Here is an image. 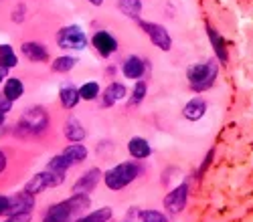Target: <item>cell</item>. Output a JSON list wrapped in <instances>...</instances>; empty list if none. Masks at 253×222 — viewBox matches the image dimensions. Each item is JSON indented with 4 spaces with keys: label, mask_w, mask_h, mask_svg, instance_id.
<instances>
[{
    "label": "cell",
    "mask_w": 253,
    "mask_h": 222,
    "mask_svg": "<svg viewBox=\"0 0 253 222\" xmlns=\"http://www.w3.org/2000/svg\"><path fill=\"white\" fill-rule=\"evenodd\" d=\"M10 107H12V101H8L6 97H4L2 101H0V113H2V115H4V113H8V111H10Z\"/></svg>",
    "instance_id": "obj_31"
},
{
    "label": "cell",
    "mask_w": 253,
    "mask_h": 222,
    "mask_svg": "<svg viewBox=\"0 0 253 222\" xmlns=\"http://www.w3.org/2000/svg\"><path fill=\"white\" fill-rule=\"evenodd\" d=\"M63 180H65V174H59V172H53V170H45V172H39L35 174L25 186V192L29 194H41L49 188H55L59 184H63Z\"/></svg>",
    "instance_id": "obj_5"
},
{
    "label": "cell",
    "mask_w": 253,
    "mask_h": 222,
    "mask_svg": "<svg viewBox=\"0 0 253 222\" xmlns=\"http://www.w3.org/2000/svg\"><path fill=\"white\" fill-rule=\"evenodd\" d=\"M93 47L97 49L99 55L110 57L112 53H116L118 49V40L114 38V34H110L108 31H97L93 34Z\"/></svg>",
    "instance_id": "obj_10"
},
{
    "label": "cell",
    "mask_w": 253,
    "mask_h": 222,
    "mask_svg": "<svg viewBox=\"0 0 253 222\" xmlns=\"http://www.w3.org/2000/svg\"><path fill=\"white\" fill-rule=\"evenodd\" d=\"M146 91H148V85H146L144 81H138L134 91H132V101H134V103H140V101L146 97Z\"/></svg>",
    "instance_id": "obj_29"
},
{
    "label": "cell",
    "mask_w": 253,
    "mask_h": 222,
    "mask_svg": "<svg viewBox=\"0 0 253 222\" xmlns=\"http://www.w3.org/2000/svg\"><path fill=\"white\" fill-rule=\"evenodd\" d=\"M0 65L6 67V69H12L18 65V59H16V53L12 51L10 45H0Z\"/></svg>",
    "instance_id": "obj_23"
},
{
    "label": "cell",
    "mask_w": 253,
    "mask_h": 222,
    "mask_svg": "<svg viewBox=\"0 0 253 222\" xmlns=\"http://www.w3.org/2000/svg\"><path fill=\"white\" fill-rule=\"evenodd\" d=\"M87 2H91V4H95V6H101L103 0H87Z\"/></svg>",
    "instance_id": "obj_33"
},
{
    "label": "cell",
    "mask_w": 253,
    "mask_h": 222,
    "mask_svg": "<svg viewBox=\"0 0 253 222\" xmlns=\"http://www.w3.org/2000/svg\"><path fill=\"white\" fill-rule=\"evenodd\" d=\"M128 152H130V156L134 159H146L152 154V148L144 137H132L128 141Z\"/></svg>",
    "instance_id": "obj_15"
},
{
    "label": "cell",
    "mask_w": 253,
    "mask_h": 222,
    "mask_svg": "<svg viewBox=\"0 0 253 222\" xmlns=\"http://www.w3.org/2000/svg\"><path fill=\"white\" fill-rule=\"evenodd\" d=\"M140 27L142 31L150 36L152 45L158 47L160 51H170L172 47V38L168 34V31L162 27V25H156V23H146V20H140Z\"/></svg>",
    "instance_id": "obj_7"
},
{
    "label": "cell",
    "mask_w": 253,
    "mask_h": 222,
    "mask_svg": "<svg viewBox=\"0 0 253 222\" xmlns=\"http://www.w3.org/2000/svg\"><path fill=\"white\" fill-rule=\"evenodd\" d=\"M207 36H209V40H211V47H213L217 59L221 61V63H227V61H229V53H227L225 38H223L213 27H211V25H207Z\"/></svg>",
    "instance_id": "obj_12"
},
{
    "label": "cell",
    "mask_w": 253,
    "mask_h": 222,
    "mask_svg": "<svg viewBox=\"0 0 253 222\" xmlns=\"http://www.w3.org/2000/svg\"><path fill=\"white\" fill-rule=\"evenodd\" d=\"M217 73H219V67H217L215 61H207V63H199V65L188 67L186 79L195 91H207V89L213 87Z\"/></svg>",
    "instance_id": "obj_2"
},
{
    "label": "cell",
    "mask_w": 253,
    "mask_h": 222,
    "mask_svg": "<svg viewBox=\"0 0 253 222\" xmlns=\"http://www.w3.org/2000/svg\"><path fill=\"white\" fill-rule=\"evenodd\" d=\"M57 43L63 49L81 51V49H85V45H87V36H85V32H83L79 27H65V29L59 31Z\"/></svg>",
    "instance_id": "obj_6"
},
{
    "label": "cell",
    "mask_w": 253,
    "mask_h": 222,
    "mask_svg": "<svg viewBox=\"0 0 253 222\" xmlns=\"http://www.w3.org/2000/svg\"><path fill=\"white\" fill-rule=\"evenodd\" d=\"M120 10L130 18H140L142 0H120Z\"/></svg>",
    "instance_id": "obj_24"
},
{
    "label": "cell",
    "mask_w": 253,
    "mask_h": 222,
    "mask_svg": "<svg viewBox=\"0 0 253 222\" xmlns=\"http://www.w3.org/2000/svg\"><path fill=\"white\" fill-rule=\"evenodd\" d=\"M31 218H33L31 212H23V214H12V216H8L4 222H31Z\"/></svg>",
    "instance_id": "obj_30"
},
{
    "label": "cell",
    "mask_w": 253,
    "mask_h": 222,
    "mask_svg": "<svg viewBox=\"0 0 253 222\" xmlns=\"http://www.w3.org/2000/svg\"><path fill=\"white\" fill-rule=\"evenodd\" d=\"M61 103H63V107H67V109H73L77 103H79V89H75V87H71V85H67V87H63L61 89Z\"/></svg>",
    "instance_id": "obj_22"
},
{
    "label": "cell",
    "mask_w": 253,
    "mask_h": 222,
    "mask_svg": "<svg viewBox=\"0 0 253 222\" xmlns=\"http://www.w3.org/2000/svg\"><path fill=\"white\" fill-rule=\"evenodd\" d=\"M140 220L142 222H168V218L162 212H158V210H144V212H140Z\"/></svg>",
    "instance_id": "obj_28"
},
{
    "label": "cell",
    "mask_w": 253,
    "mask_h": 222,
    "mask_svg": "<svg viewBox=\"0 0 253 222\" xmlns=\"http://www.w3.org/2000/svg\"><path fill=\"white\" fill-rule=\"evenodd\" d=\"M47 127H49V115L41 107H33L23 113V117H20L18 126H16V131L20 135H39Z\"/></svg>",
    "instance_id": "obj_4"
},
{
    "label": "cell",
    "mask_w": 253,
    "mask_h": 222,
    "mask_svg": "<svg viewBox=\"0 0 253 222\" xmlns=\"http://www.w3.org/2000/svg\"><path fill=\"white\" fill-rule=\"evenodd\" d=\"M71 168V161L65 158V156H55L51 161H49V166H47V170H53V172H59V174H65L67 170Z\"/></svg>",
    "instance_id": "obj_25"
},
{
    "label": "cell",
    "mask_w": 253,
    "mask_h": 222,
    "mask_svg": "<svg viewBox=\"0 0 253 222\" xmlns=\"http://www.w3.org/2000/svg\"><path fill=\"white\" fill-rule=\"evenodd\" d=\"M65 137L69 141H73V144H79V141H83V137H85V129H83L79 119H75V117H69L67 119V124H65Z\"/></svg>",
    "instance_id": "obj_16"
},
{
    "label": "cell",
    "mask_w": 253,
    "mask_h": 222,
    "mask_svg": "<svg viewBox=\"0 0 253 222\" xmlns=\"http://www.w3.org/2000/svg\"><path fill=\"white\" fill-rule=\"evenodd\" d=\"M140 174V168L134 164V161H124V164H118L116 168L108 170L103 174V182H105V186H108L110 190L118 192L126 186H130L132 182L138 178Z\"/></svg>",
    "instance_id": "obj_3"
},
{
    "label": "cell",
    "mask_w": 253,
    "mask_h": 222,
    "mask_svg": "<svg viewBox=\"0 0 253 222\" xmlns=\"http://www.w3.org/2000/svg\"><path fill=\"white\" fill-rule=\"evenodd\" d=\"M186 200H188V184H180V186H176L172 192L166 194V198H164V208L170 212V214H178V212L184 210Z\"/></svg>",
    "instance_id": "obj_8"
},
{
    "label": "cell",
    "mask_w": 253,
    "mask_h": 222,
    "mask_svg": "<svg viewBox=\"0 0 253 222\" xmlns=\"http://www.w3.org/2000/svg\"><path fill=\"white\" fill-rule=\"evenodd\" d=\"M63 156L71 161V166H75V164H81V161L87 159V148L83 144H71L63 150Z\"/></svg>",
    "instance_id": "obj_18"
},
{
    "label": "cell",
    "mask_w": 253,
    "mask_h": 222,
    "mask_svg": "<svg viewBox=\"0 0 253 222\" xmlns=\"http://www.w3.org/2000/svg\"><path fill=\"white\" fill-rule=\"evenodd\" d=\"M124 75L128 77V79H140L142 75H144V71H146V67H144V61L140 59V57H130L128 61L124 63Z\"/></svg>",
    "instance_id": "obj_17"
},
{
    "label": "cell",
    "mask_w": 253,
    "mask_h": 222,
    "mask_svg": "<svg viewBox=\"0 0 253 222\" xmlns=\"http://www.w3.org/2000/svg\"><path fill=\"white\" fill-rule=\"evenodd\" d=\"M4 73H6V67H2V65H0V79L4 77Z\"/></svg>",
    "instance_id": "obj_34"
},
{
    "label": "cell",
    "mask_w": 253,
    "mask_h": 222,
    "mask_svg": "<svg viewBox=\"0 0 253 222\" xmlns=\"http://www.w3.org/2000/svg\"><path fill=\"white\" fill-rule=\"evenodd\" d=\"M207 113V103H205V99L201 97H195L191 99L188 103L182 107V115L188 119V121H199L201 117H205Z\"/></svg>",
    "instance_id": "obj_13"
},
{
    "label": "cell",
    "mask_w": 253,
    "mask_h": 222,
    "mask_svg": "<svg viewBox=\"0 0 253 222\" xmlns=\"http://www.w3.org/2000/svg\"><path fill=\"white\" fill-rule=\"evenodd\" d=\"M23 53L29 61H33V63H43V61L49 59V51L41 43H35V40H29V43L23 45Z\"/></svg>",
    "instance_id": "obj_14"
},
{
    "label": "cell",
    "mask_w": 253,
    "mask_h": 222,
    "mask_svg": "<svg viewBox=\"0 0 253 222\" xmlns=\"http://www.w3.org/2000/svg\"><path fill=\"white\" fill-rule=\"evenodd\" d=\"M4 170H6V154L0 150V174H2Z\"/></svg>",
    "instance_id": "obj_32"
},
{
    "label": "cell",
    "mask_w": 253,
    "mask_h": 222,
    "mask_svg": "<svg viewBox=\"0 0 253 222\" xmlns=\"http://www.w3.org/2000/svg\"><path fill=\"white\" fill-rule=\"evenodd\" d=\"M85 208H89V196L87 194H73L71 198L51 206L49 212L45 214L43 222H71Z\"/></svg>",
    "instance_id": "obj_1"
},
{
    "label": "cell",
    "mask_w": 253,
    "mask_h": 222,
    "mask_svg": "<svg viewBox=\"0 0 253 222\" xmlns=\"http://www.w3.org/2000/svg\"><path fill=\"white\" fill-rule=\"evenodd\" d=\"M97 95H99V85L97 83H85L79 89V97L85 99V101H93Z\"/></svg>",
    "instance_id": "obj_27"
},
{
    "label": "cell",
    "mask_w": 253,
    "mask_h": 222,
    "mask_svg": "<svg viewBox=\"0 0 253 222\" xmlns=\"http://www.w3.org/2000/svg\"><path fill=\"white\" fill-rule=\"evenodd\" d=\"M35 208V196L29 192H16L14 196H8V208L6 214H23V212H31Z\"/></svg>",
    "instance_id": "obj_9"
},
{
    "label": "cell",
    "mask_w": 253,
    "mask_h": 222,
    "mask_svg": "<svg viewBox=\"0 0 253 222\" xmlns=\"http://www.w3.org/2000/svg\"><path fill=\"white\" fill-rule=\"evenodd\" d=\"M126 87L122 85V83H112L108 89L103 91V105L105 107H110V105H114V103H118L120 99H124L126 97Z\"/></svg>",
    "instance_id": "obj_19"
},
{
    "label": "cell",
    "mask_w": 253,
    "mask_h": 222,
    "mask_svg": "<svg viewBox=\"0 0 253 222\" xmlns=\"http://www.w3.org/2000/svg\"><path fill=\"white\" fill-rule=\"evenodd\" d=\"M75 57H59V59H55V63H53V71H57V73H67V71H71L73 67H75Z\"/></svg>",
    "instance_id": "obj_26"
},
{
    "label": "cell",
    "mask_w": 253,
    "mask_h": 222,
    "mask_svg": "<svg viewBox=\"0 0 253 222\" xmlns=\"http://www.w3.org/2000/svg\"><path fill=\"white\" fill-rule=\"evenodd\" d=\"M25 93V85H23V81L16 79V77H8L6 79V83H4V97L8 101H16L20 99Z\"/></svg>",
    "instance_id": "obj_20"
},
{
    "label": "cell",
    "mask_w": 253,
    "mask_h": 222,
    "mask_svg": "<svg viewBox=\"0 0 253 222\" xmlns=\"http://www.w3.org/2000/svg\"><path fill=\"white\" fill-rule=\"evenodd\" d=\"M112 216H114L112 208L103 206V208H97V210H93V212H89L85 216H79L75 222H108Z\"/></svg>",
    "instance_id": "obj_21"
},
{
    "label": "cell",
    "mask_w": 253,
    "mask_h": 222,
    "mask_svg": "<svg viewBox=\"0 0 253 222\" xmlns=\"http://www.w3.org/2000/svg\"><path fill=\"white\" fill-rule=\"evenodd\" d=\"M101 178V172L97 168H91L87 170L85 174H83L75 184H73V194H89L95 186H97V182Z\"/></svg>",
    "instance_id": "obj_11"
}]
</instances>
